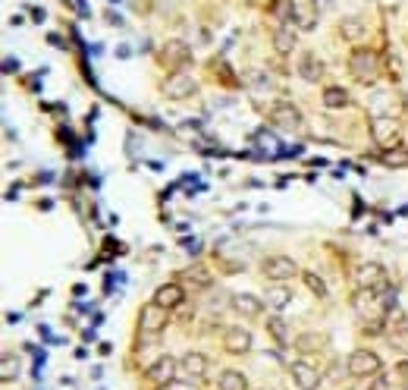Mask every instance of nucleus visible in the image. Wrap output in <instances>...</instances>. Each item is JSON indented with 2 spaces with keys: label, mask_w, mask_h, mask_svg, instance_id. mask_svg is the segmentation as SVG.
<instances>
[{
  "label": "nucleus",
  "mask_w": 408,
  "mask_h": 390,
  "mask_svg": "<svg viewBox=\"0 0 408 390\" xmlns=\"http://www.w3.org/2000/svg\"><path fill=\"white\" fill-rule=\"evenodd\" d=\"M345 369H349V375L352 378L371 381V378H377L383 371V362L374 349H355V353L349 355V365H345Z\"/></svg>",
  "instance_id": "f03ea898"
},
{
  "label": "nucleus",
  "mask_w": 408,
  "mask_h": 390,
  "mask_svg": "<svg viewBox=\"0 0 408 390\" xmlns=\"http://www.w3.org/2000/svg\"><path fill=\"white\" fill-rule=\"evenodd\" d=\"M179 365H183V371L189 378H195V381H201V378L207 375V355H201V353H185Z\"/></svg>",
  "instance_id": "2eb2a0df"
},
{
  "label": "nucleus",
  "mask_w": 408,
  "mask_h": 390,
  "mask_svg": "<svg viewBox=\"0 0 408 390\" xmlns=\"http://www.w3.org/2000/svg\"><path fill=\"white\" fill-rule=\"evenodd\" d=\"M167 390H195V387H192V384H185V381H173Z\"/></svg>",
  "instance_id": "c756f323"
},
{
  "label": "nucleus",
  "mask_w": 408,
  "mask_h": 390,
  "mask_svg": "<svg viewBox=\"0 0 408 390\" xmlns=\"http://www.w3.org/2000/svg\"><path fill=\"white\" fill-rule=\"evenodd\" d=\"M349 70L361 86H374L380 79V54L374 48H355L349 57Z\"/></svg>",
  "instance_id": "f257e3e1"
},
{
  "label": "nucleus",
  "mask_w": 408,
  "mask_h": 390,
  "mask_svg": "<svg viewBox=\"0 0 408 390\" xmlns=\"http://www.w3.org/2000/svg\"><path fill=\"white\" fill-rule=\"evenodd\" d=\"M270 120L276 126H286V129H302V110L296 104H289V101H276L270 107Z\"/></svg>",
  "instance_id": "1a4fd4ad"
},
{
  "label": "nucleus",
  "mask_w": 408,
  "mask_h": 390,
  "mask_svg": "<svg viewBox=\"0 0 408 390\" xmlns=\"http://www.w3.org/2000/svg\"><path fill=\"white\" fill-rule=\"evenodd\" d=\"M389 347L408 355V327L405 324H399V327H393V331H389Z\"/></svg>",
  "instance_id": "393cba45"
},
{
  "label": "nucleus",
  "mask_w": 408,
  "mask_h": 390,
  "mask_svg": "<svg viewBox=\"0 0 408 390\" xmlns=\"http://www.w3.org/2000/svg\"><path fill=\"white\" fill-rule=\"evenodd\" d=\"M289 378L296 381L298 390H317L320 387V371H317L314 365H308V362H292V365H289Z\"/></svg>",
  "instance_id": "6e6552de"
},
{
  "label": "nucleus",
  "mask_w": 408,
  "mask_h": 390,
  "mask_svg": "<svg viewBox=\"0 0 408 390\" xmlns=\"http://www.w3.org/2000/svg\"><path fill=\"white\" fill-rule=\"evenodd\" d=\"M163 92H167V98H173V101H185V98H192V95L198 92V82L189 76V72L176 70L167 82H163Z\"/></svg>",
  "instance_id": "423d86ee"
},
{
  "label": "nucleus",
  "mask_w": 408,
  "mask_h": 390,
  "mask_svg": "<svg viewBox=\"0 0 408 390\" xmlns=\"http://www.w3.org/2000/svg\"><path fill=\"white\" fill-rule=\"evenodd\" d=\"M396 371H399L402 384H408V359H405V362H399V365H396Z\"/></svg>",
  "instance_id": "cd10ccee"
},
{
  "label": "nucleus",
  "mask_w": 408,
  "mask_h": 390,
  "mask_svg": "<svg viewBox=\"0 0 408 390\" xmlns=\"http://www.w3.org/2000/svg\"><path fill=\"white\" fill-rule=\"evenodd\" d=\"M264 327H267V333L274 337L276 343H280V347H286V343H289V327H286V321H283L280 315H270V318L264 321Z\"/></svg>",
  "instance_id": "6ab92c4d"
},
{
  "label": "nucleus",
  "mask_w": 408,
  "mask_h": 390,
  "mask_svg": "<svg viewBox=\"0 0 408 390\" xmlns=\"http://www.w3.org/2000/svg\"><path fill=\"white\" fill-rule=\"evenodd\" d=\"M220 390H248V381H245V375L242 371H236V369H226L223 375H220Z\"/></svg>",
  "instance_id": "412c9836"
},
{
  "label": "nucleus",
  "mask_w": 408,
  "mask_h": 390,
  "mask_svg": "<svg viewBox=\"0 0 408 390\" xmlns=\"http://www.w3.org/2000/svg\"><path fill=\"white\" fill-rule=\"evenodd\" d=\"M298 76H302L305 82H320V79H324V60L314 57V54H302V60H298Z\"/></svg>",
  "instance_id": "4468645a"
},
{
  "label": "nucleus",
  "mask_w": 408,
  "mask_h": 390,
  "mask_svg": "<svg viewBox=\"0 0 408 390\" xmlns=\"http://www.w3.org/2000/svg\"><path fill=\"white\" fill-rule=\"evenodd\" d=\"M317 343H320V340H317L314 333H302V337L296 340V347L302 349V353H311V349H317Z\"/></svg>",
  "instance_id": "a878e982"
},
{
  "label": "nucleus",
  "mask_w": 408,
  "mask_h": 390,
  "mask_svg": "<svg viewBox=\"0 0 408 390\" xmlns=\"http://www.w3.org/2000/svg\"><path fill=\"white\" fill-rule=\"evenodd\" d=\"M161 60L163 64H170V66H183V64H189L192 60V48L185 41H167L161 48Z\"/></svg>",
  "instance_id": "f8f14e48"
},
{
  "label": "nucleus",
  "mask_w": 408,
  "mask_h": 390,
  "mask_svg": "<svg viewBox=\"0 0 408 390\" xmlns=\"http://www.w3.org/2000/svg\"><path fill=\"white\" fill-rule=\"evenodd\" d=\"M274 48H276V54H292V48H296V32H292V26L274 29Z\"/></svg>",
  "instance_id": "a211bd4d"
},
{
  "label": "nucleus",
  "mask_w": 408,
  "mask_h": 390,
  "mask_svg": "<svg viewBox=\"0 0 408 390\" xmlns=\"http://www.w3.org/2000/svg\"><path fill=\"white\" fill-rule=\"evenodd\" d=\"M211 271L204 268V264H192L189 271H185V284L192 286V290H207V286H211Z\"/></svg>",
  "instance_id": "dca6fc26"
},
{
  "label": "nucleus",
  "mask_w": 408,
  "mask_h": 390,
  "mask_svg": "<svg viewBox=\"0 0 408 390\" xmlns=\"http://www.w3.org/2000/svg\"><path fill=\"white\" fill-rule=\"evenodd\" d=\"M13 375H16V371H13V359H7V362H3V381H10Z\"/></svg>",
  "instance_id": "c85d7f7f"
},
{
  "label": "nucleus",
  "mask_w": 408,
  "mask_h": 390,
  "mask_svg": "<svg viewBox=\"0 0 408 390\" xmlns=\"http://www.w3.org/2000/svg\"><path fill=\"white\" fill-rule=\"evenodd\" d=\"M339 32H343V38H349V41H358V38L365 35V22L355 19V16H349V19H343Z\"/></svg>",
  "instance_id": "5701e85b"
},
{
  "label": "nucleus",
  "mask_w": 408,
  "mask_h": 390,
  "mask_svg": "<svg viewBox=\"0 0 408 390\" xmlns=\"http://www.w3.org/2000/svg\"><path fill=\"white\" fill-rule=\"evenodd\" d=\"M179 371H183L179 359H173V355H161V359L148 369V381L161 384V387H170L173 381H179Z\"/></svg>",
  "instance_id": "39448f33"
},
{
  "label": "nucleus",
  "mask_w": 408,
  "mask_h": 390,
  "mask_svg": "<svg viewBox=\"0 0 408 390\" xmlns=\"http://www.w3.org/2000/svg\"><path fill=\"white\" fill-rule=\"evenodd\" d=\"M183 299H185V293H183V286L179 284H163V286H157V293H154V302H161L163 309H179L183 305Z\"/></svg>",
  "instance_id": "ddd939ff"
},
{
  "label": "nucleus",
  "mask_w": 408,
  "mask_h": 390,
  "mask_svg": "<svg viewBox=\"0 0 408 390\" xmlns=\"http://www.w3.org/2000/svg\"><path fill=\"white\" fill-rule=\"evenodd\" d=\"M223 347L229 349V353L242 355V353H248V349L254 347V337H252V331H248V327L232 324V327H226V331H223Z\"/></svg>",
  "instance_id": "0eeeda50"
},
{
  "label": "nucleus",
  "mask_w": 408,
  "mask_h": 390,
  "mask_svg": "<svg viewBox=\"0 0 408 390\" xmlns=\"http://www.w3.org/2000/svg\"><path fill=\"white\" fill-rule=\"evenodd\" d=\"M289 302H292V293H289L283 284H276V286H270L267 290V305L274 309V312H283Z\"/></svg>",
  "instance_id": "aec40b11"
},
{
  "label": "nucleus",
  "mask_w": 408,
  "mask_h": 390,
  "mask_svg": "<svg viewBox=\"0 0 408 390\" xmlns=\"http://www.w3.org/2000/svg\"><path fill=\"white\" fill-rule=\"evenodd\" d=\"M270 13L280 19V26H292V22L298 19L296 0H274V3H270Z\"/></svg>",
  "instance_id": "f3484780"
},
{
  "label": "nucleus",
  "mask_w": 408,
  "mask_h": 390,
  "mask_svg": "<svg viewBox=\"0 0 408 390\" xmlns=\"http://www.w3.org/2000/svg\"><path fill=\"white\" fill-rule=\"evenodd\" d=\"M349 92H345V88H339V86H330L324 92V104L330 107V110H339V107H349Z\"/></svg>",
  "instance_id": "4be33fe9"
},
{
  "label": "nucleus",
  "mask_w": 408,
  "mask_h": 390,
  "mask_svg": "<svg viewBox=\"0 0 408 390\" xmlns=\"http://www.w3.org/2000/svg\"><path fill=\"white\" fill-rule=\"evenodd\" d=\"M358 280H361L365 290H383V286H387V271H383L377 262H367V264H361Z\"/></svg>",
  "instance_id": "9b49d317"
},
{
  "label": "nucleus",
  "mask_w": 408,
  "mask_h": 390,
  "mask_svg": "<svg viewBox=\"0 0 408 390\" xmlns=\"http://www.w3.org/2000/svg\"><path fill=\"white\" fill-rule=\"evenodd\" d=\"M367 390H389V378L383 375H377V378H371V384H367Z\"/></svg>",
  "instance_id": "bb28decb"
},
{
  "label": "nucleus",
  "mask_w": 408,
  "mask_h": 390,
  "mask_svg": "<svg viewBox=\"0 0 408 390\" xmlns=\"http://www.w3.org/2000/svg\"><path fill=\"white\" fill-rule=\"evenodd\" d=\"M349 390H358V387H349Z\"/></svg>",
  "instance_id": "7c9ffc66"
},
{
  "label": "nucleus",
  "mask_w": 408,
  "mask_h": 390,
  "mask_svg": "<svg viewBox=\"0 0 408 390\" xmlns=\"http://www.w3.org/2000/svg\"><path fill=\"white\" fill-rule=\"evenodd\" d=\"M229 305H232V312H239L242 318H258V315L264 312V302H261L254 293H232Z\"/></svg>",
  "instance_id": "9d476101"
},
{
  "label": "nucleus",
  "mask_w": 408,
  "mask_h": 390,
  "mask_svg": "<svg viewBox=\"0 0 408 390\" xmlns=\"http://www.w3.org/2000/svg\"><path fill=\"white\" fill-rule=\"evenodd\" d=\"M167 321H170V309H163L161 302L141 305V312H139V327H141V333H151V337H157V333L167 327Z\"/></svg>",
  "instance_id": "20e7f679"
},
{
  "label": "nucleus",
  "mask_w": 408,
  "mask_h": 390,
  "mask_svg": "<svg viewBox=\"0 0 408 390\" xmlns=\"http://www.w3.org/2000/svg\"><path fill=\"white\" fill-rule=\"evenodd\" d=\"M261 274L274 280V284H286V280H292L298 274V264L289 255H267L261 262Z\"/></svg>",
  "instance_id": "7ed1b4c3"
},
{
  "label": "nucleus",
  "mask_w": 408,
  "mask_h": 390,
  "mask_svg": "<svg viewBox=\"0 0 408 390\" xmlns=\"http://www.w3.org/2000/svg\"><path fill=\"white\" fill-rule=\"evenodd\" d=\"M302 277H305V284H308V290L314 293L317 299H327V296H330V290H327V284H324V280H320V277L314 274V271H305Z\"/></svg>",
  "instance_id": "b1692460"
}]
</instances>
